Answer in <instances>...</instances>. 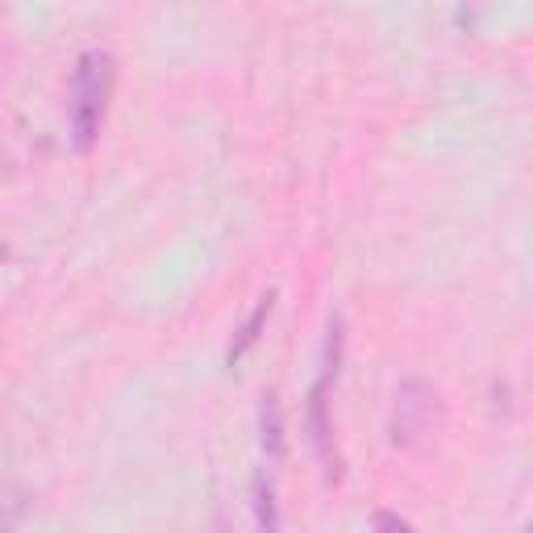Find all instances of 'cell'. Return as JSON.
Masks as SVG:
<instances>
[{"instance_id": "6da1fadb", "label": "cell", "mask_w": 533, "mask_h": 533, "mask_svg": "<svg viewBox=\"0 0 533 533\" xmlns=\"http://www.w3.org/2000/svg\"><path fill=\"white\" fill-rule=\"evenodd\" d=\"M113 80H117V63L109 50H88V55L75 63L71 75V142L75 150H88L105 125L109 113V96H113Z\"/></svg>"}, {"instance_id": "7a4b0ae2", "label": "cell", "mask_w": 533, "mask_h": 533, "mask_svg": "<svg viewBox=\"0 0 533 533\" xmlns=\"http://www.w3.org/2000/svg\"><path fill=\"white\" fill-rule=\"evenodd\" d=\"M446 425V404L442 396L421 384V379H404L396 388V400H392V421H388V434H392V446L396 450H409V454H421L429 442L442 434Z\"/></svg>"}, {"instance_id": "3957f363", "label": "cell", "mask_w": 533, "mask_h": 533, "mask_svg": "<svg viewBox=\"0 0 533 533\" xmlns=\"http://www.w3.org/2000/svg\"><path fill=\"white\" fill-rule=\"evenodd\" d=\"M263 454L267 463L284 459V413H279L275 396H263Z\"/></svg>"}, {"instance_id": "277c9868", "label": "cell", "mask_w": 533, "mask_h": 533, "mask_svg": "<svg viewBox=\"0 0 533 533\" xmlns=\"http://www.w3.org/2000/svg\"><path fill=\"white\" fill-rule=\"evenodd\" d=\"M271 300H275V296L267 292V296H263V300L255 304V313H250V321L242 325V338H238V342L230 346V367H234V363L242 359V354H246L250 346H255V342H259V329H263V321L271 317Z\"/></svg>"}, {"instance_id": "5b68a950", "label": "cell", "mask_w": 533, "mask_h": 533, "mask_svg": "<svg viewBox=\"0 0 533 533\" xmlns=\"http://www.w3.org/2000/svg\"><path fill=\"white\" fill-rule=\"evenodd\" d=\"M255 509H259V525H263V529H279L275 500H271V484H263V479H259V500H255Z\"/></svg>"}, {"instance_id": "8992f818", "label": "cell", "mask_w": 533, "mask_h": 533, "mask_svg": "<svg viewBox=\"0 0 533 533\" xmlns=\"http://www.w3.org/2000/svg\"><path fill=\"white\" fill-rule=\"evenodd\" d=\"M375 529H409V521H400V517H392V513H379V517H375Z\"/></svg>"}]
</instances>
